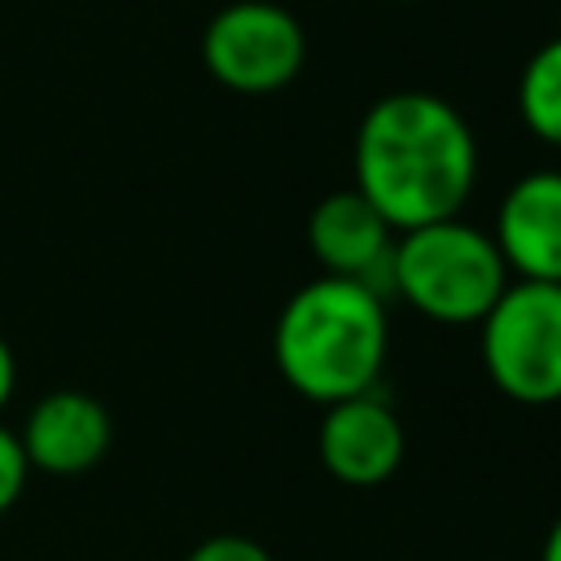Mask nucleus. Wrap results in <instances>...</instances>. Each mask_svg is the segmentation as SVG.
<instances>
[{
    "label": "nucleus",
    "instance_id": "nucleus-1",
    "mask_svg": "<svg viewBox=\"0 0 561 561\" xmlns=\"http://www.w3.org/2000/svg\"><path fill=\"white\" fill-rule=\"evenodd\" d=\"M351 188L394 232H408L465 210L478 184V140L447 96L399 88L364 110L351 140Z\"/></svg>",
    "mask_w": 561,
    "mask_h": 561
},
{
    "label": "nucleus",
    "instance_id": "nucleus-2",
    "mask_svg": "<svg viewBox=\"0 0 561 561\" xmlns=\"http://www.w3.org/2000/svg\"><path fill=\"white\" fill-rule=\"evenodd\" d=\"M386 351V302L346 276H316L294 289L272 329V359L285 386L320 408L377 390Z\"/></svg>",
    "mask_w": 561,
    "mask_h": 561
},
{
    "label": "nucleus",
    "instance_id": "nucleus-3",
    "mask_svg": "<svg viewBox=\"0 0 561 561\" xmlns=\"http://www.w3.org/2000/svg\"><path fill=\"white\" fill-rule=\"evenodd\" d=\"M508 267L491 232L460 215L394 232L390 298H403L434 324H478L508 289Z\"/></svg>",
    "mask_w": 561,
    "mask_h": 561
},
{
    "label": "nucleus",
    "instance_id": "nucleus-4",
    "mask_svg": "<svg viewBox=\"0 0 561 561\" xmlns=\"http://www.w3.org/2000/svg\"><path fill=\"white\" fill-rule=\"evenodd\" d=\"M482 368L491 386L526 408L561 399V285L508 280L495 307L478 320Z\"/></svg>",
    "mask_w": 561,
    "mask_h": 561
},
{
    "label": "nucleus",
    "instance_id": "nucleus-5",
    "mask_svg": "<svg viewBox=\"0 0 561 561\" xmlns=\"http://www.w3.org/2000/svg\"><path fill=\"white\" fill-rule=\"evenodd\" d=\"M307 61L302 22L272 0H232L202 31V66L241 96H272L298 79Z\"/></svg>",
    "mask_w": 561,
    "mask_h": 561
},
{
    "label": "nucleus",
    "instance_id": "nucleus-6",
    "mask_svg": "<svg viewBox=\"0 0 561 561\" xmlns=\"http://www.w3.org/2000/svg\"><path fill=\"white\" fill-rule=\"evenodd\" d=\"M307 250L320 263V276H346L368 285L381 302L390 298L394 228L373 210V202L359 188H337L311 206Z\"/></svg>",
    "mask_w": 561,
    "mask_h": 561
},
{
    "label": "nucleus",
    "instance_id": "nucleus-7",
    "mask_svg": "<svg viewBox=\"0 0 561 561\" xmlns=\"http://www.w3.org/2000/svg\"><path fill=\"white\" fill-rule=\"evenodd\" d=\"M403 421L377 390L324 403V416L316 425V456L329 478L346 486H377L394 478V469L403 465Z\"/></svg>",
    "mask_w": 561,
    "mask_h": 561
},
{
    "label": "nucleus",
    "instance_id": "nucleus-8",
    "mask_svg": "<svg viewBox=\"0 0 561 561\" xmlns=\"http://www.w3.org/2000/svg\"><path fill=\"white\" fill-rule=\"evenodd\" d=\"M513 280L561 285V171L539 167L517 175L500 206L491 232Z\"/></svg>",
    "mask_w": 561,
    "mask_h": 561
},
{
    "label": "nucleus",
    "instance_id": "nucleus-9",
    "mask_svg": "<svg viewBox=\"0 0 561 561\" xmlns=\"http://www.w3.org/2000/svg\"><path fill=\"white\" fill-rule=\"evenodd\" d=\"M110 438H114V425H110L105 403L70 386L35 399V408L26 412L18 430L26 465L39 473H57V478L96 469L110 451Z\"/></svg>",
    "mask_w": 561,
    "mask_h": 561
},
{
    "label": "nucleus",
    "instance_id": "nucleus-10",
    "mask_svg": "<svg viewBox=\"0 0 561 561\" xmlns=\"http://www.w3.org/2000/svg\"><path fill=\"white\" fill-rule=\"evenodd\" d=\"M517 114L530 136L561 149V35L526 57L517 75Z\"/></svg>",
    "mask_w": 561,
    "mask_h": 561
},
{
    "label": "nucleus",
    "instance_id": "nucleus-11",
    "mask_svg": "<svg viewBox=\"0 0 561 561\" xmlns=\"http://www.w3.org/2000/svg\"><path fill=\"white\" fill-rule=\"evenodd\" d=\"M26 473H31V465H26V451H22V443H18V430H9L4 421H0V517L18 504V495L26 491Z\"/></svg>",
    "mask_w": 561,
    "mask_h": 561
},
{
    "label": "nucleus",
    "instance_id": "nucleus-12",
    "mask_svg": "<svg viewBox=\"0 0 561 561\" xmlns=\"http://www.w3.org/2000/svg\"><path fill=\"white\" fill-rule=\"evenodd\" d=\"M184 561H272V552L259 539H245V535H210Z\"/></svg>",
    "mask_w": 561,
    "mask_h": 561
},
{
    "label": "nucleus",
    "instance_id": "nucleus-13",
    "mask_svg": "<svg viewBox=\"0 0 561 561\" xmlns=\"http://www.w3.org/2000/svg\"><path fill=\"white\" fill-rule=\"evenodd\" d=\"M13 386H18V359H13L9 342L0 337V412H4V403L13 399Z\"/></svg>",
    "mask_w": 561,
    "mask_h": 561
},
{
    "label": "nucleus",
    "instance_id": "nucleus-14",
    "mask_svg": "<svg viewBox=\"0 0 561 561\" xmlns=\"http://www.w3.org/2000/svg\"><path fill=\"white\" fill-rule=\"evenodd\" d=\"M539 561H561V513L552 517V526H548V535H543V552H539Z\"/></svg>",
    "mask_w": 561,
    "mask_h": 561
}]
</instances>
